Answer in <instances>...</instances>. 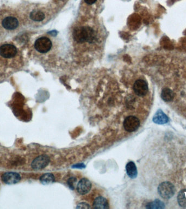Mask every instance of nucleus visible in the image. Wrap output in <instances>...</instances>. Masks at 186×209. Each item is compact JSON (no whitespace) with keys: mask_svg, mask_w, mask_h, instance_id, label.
<instances>
[{"mask_svg":"<svg viewBox=\"0 0 186 209\" xmlns=\"http://www.w3.org/2000/svg\"><path fill=\"white\" fill-rule=\"evenodd\" d=\"M96 32L89 26L81 25L74 28L72 31V38L77 43H93L96 40Z\"/></svg>","mask_w":186,"mask_h":209,"instance_id":"f257e3e1","label":"nucleus"},{"mask_svg":"<svg viewBox=\"0 0 186 209\" xmlns=\"http://www.w3.org/2000/svg\"><path fill=\"white\" fill-rule=\"evenodd\" d=\"M52 47V43L50 38L42 37L36 40L34 43V48L38 52L41 54H46L49 52Z\"/></svg>","mask_w":186,"mask_h":209,"instance_id":"f03ea898","label":"nucleus"},{"mask_svg":"<svg viewBox=\"0 0 186 209\" xmlns=\"http://www.w3.org/2000/svg\"><path fill=\"white\" fill-rule=\"evenodd\" d=\"M158 192L162 198L168 199L175 195V188L172 183L166 181L159 185L158 187Z\"/></svg>","mask_w":186,"mask_h":209,"instance_id":"7ed1b4c3","label":"nucleus"},{"mask_svg":"<svg viewBox=\"0 0 186 209\" xmlns=\"http://www.w3.org/2000/svg\"><path fill=\"white\" fill-rule=\"evenodd\" d=\"M125 130L128 133L134 132L140 126V121L138 118L133 116L127 117L123 123Z\"/></svg>","mask_w":186,"mask_h":209,"instance_id":"20e7f679","label":"nucleus"},{"mask_svg":"<svg viewBox=\"0 0 186 209\" xmlns=\"http://www.w3.org/2000/svg\"><path fill=\"white\" fill-rule=\"evenodd\" d=\"M133 89L137 95L139 97H144L149 91L148 84L144 80L138 79L135 81Z\"/></svg>","mask_w":186,"mask_h":209,"instance_id":"39448f33","label":"nucleus"},{"mask_svg":"<svg viewBox=\"0 0 186 209\" xmlns=\"http://www.w3.org/2000/svg\"><path fill=\"white\" fill-rule=\"evenodd\" d=\"M50 162V159L45 155H41L35 157L32 161L31 166L34 170H41L48 166Z\"/></svg>","mask_w":186,"mask_h":209,"instance_id":"423d86ee","label":"nucleus"},{"mask_svg":"<svg viewBox=\"0 0 186 209\" xmlns=\"http://www.w3.org/2000/svg\"><path fill=\"white\" fill-rule=\"evenodd\" d=\"M17 54V48L13 45L10 44H6L0 46V55L3 58H12Z\"/></svg>","mask_w":186,"mask_h":209,"instance_id":"0eeeda50","label":"nucleus"},{"mask_svg":"<svg viewBox=\"0 0 186 209\" xmlns=\"http://www.w3.org/2000/svg\"><path fill=\"white\" fill-rule=\"evenodd\" d=\"M2 180L6 184H14L20 181L21 176L18 173L15 172H7L3 174Z\"/></svg>","mask_w":186,"mask_h":209,"instance_id":"6e6552de","label":"nucleus"},{"mask_svg":"<svg viewBox=\"0 0 186 209\" xmlns=\"http://www.w3.org/2000/svg\"><path fill=\"white\" fill-rule=\"evenodd\" d=\"M91 188V183L86 178H83L77 186V191L80 195H86Z\"/></svg>","mask_w":186,"mask_h":209,"instance_id":"1a4fd4ad","label":"nucleus"},{"mask_svg":"<svg viewBox=\"0 0 186 209\" xmlns=\"http://www.w3.org/2000/svg\"><path fill=\"white\" fill-rule=\"evenodd\" d=\"M2 26L8 30H13L19 26V21L18 19L13 17H8L5 18L2 21Z\"/></svg>","mask_w":186,"mask_h":209,"instance_id":"9d476101","label":"nucleus"},{"mask_svg":"<svg viewBox=\"0 0 186 209\" xmlns=\"http://www.w3.org/2000/svg\"><path fill=\"white\" fill-rule=\"evenodd\" d=\"M153 122L157 124H164L169 122V118L161 110L157 111L153 117Z\"/></svg>","mask_w":186,"mask_h":209,"instance_id":"9b49d317","label":"nucleus"},{"mask_svg":"<svg viewBox=\"0 0 186 209\" xmlns=\"http://www.w3.org/2000/svg\"><path fill=\"white\" fill-rule=\"evenodd\" d=\"M93 207L95 209H106L109 208V206L106 199L102 197H99L94 201Z\"/></svg>","mask_w":186,"mask_h":209,"instance_id":"f8f14e48","label":"nucleus"},{"mask_svg":"<svg viewBox=\"0 0 186 209\" xmlns=\"http://www.w3.org/2000/svg\"><path fill=\"white\" fill-rule=\"evenodd\" d=\"M126 173L131 179H134L137 176V169L134 162L130 161L126 165Z\"/></svg>","mask_w":186,"mask_h":209,"instance_id":"ddd939ff","label":"nucleus"},{"mask_svg":"<svg viewBox=\"0 0 186 209\" xmlns=\"http://www.w3.org/2000/svg\"><path fill=\"white\" fill-rule=\"evenodd\" d=\"M161 97L164 102H172L174 98V92L170 88H165L162 91Z\"/></svg>","mask_w":186,"mask_h":209,"instance_id":"4468645a","label":"nucleus"},{"mask_svg":"<svg viewBox=\"0 0 186 209\" xmlns=\"http://www.w3.org/2000/svg\"><path fill=\"white\" fill-rule=\"evenodd\" d=\"M29 17L33 21L39 22L44 20L45 18V15L42 11L35 9L31 13Z\"/></svg>","mask_w":186,"mask_h":209,"instance_id":"2eb2a0df","label":"nucleus"},{"mask_svg":"<svg viewBox=\"0 0 186 209\" xmlns=\"http://www.w3.org/2000/svg\"><path fill=\"white\" fill-rule=\"evenodd\" d=\"M146 207L147 209H163L165 207V205L162 201H159V199H156L153 201L148 203Z\"/></svg>","mask_w":186,"mask_h":209,"instance_id":"dca6fc26","label":"nucleus"},{"mask_svg":"<svg viewBox=\"0 0 186 209\" xmlns=\"http://www.w3.org/2000/svg\"><path fill=\"white\" fill-rule=\"evenodd\" d=\"M40 181L43 184H49L54 182V176L51 173H46L40 177Z\"/></svg>","mask_w":186,"mask_h":209,"instance_id":"f3484780","label":"nucleus"},{"mask_svg":"<svg viewBox=\"0 0 186 209\" xmlns=\"http://www.w3.org/2000/svg\"><path fill=\"white\" fill-rule=\"evenodd\" d=\"M178 201L181 206L186 207V189L182 190L178 193Z\"/></svg>","mask_w":186,"mask_h":209,"instance_id":"a211bd4d","label":"nucleus"},{"mask_svg":"<svg viewBox=\"0 0 186 209\" xmlns=\"http://www.w3.org/2000/svg\"><path fill=\"white\" fill-rule=\"evenodd\" d=\"M76 182V178L71 177V178H69V180H68V185L70 188H71V190H74L75 187V185Z\"/></svg>","mask_w":186,"mask_h":209,"instance_id":"6ab92c4d","label":"nucleus"},{"mask_svg":"<svg viewBox=\"0 0 186 209\" xmlns=\"http://www.w3.org/2000/svg\"><path fill=\"white\" fill-rule=\"evenodd\" d=\"M76 208L77 209H89V208H91V207L87 203L83 202V203H80L77 206Z\"/></svg>","mask_w":186,"mask_h":209,"instance_id":"aec40b11","label":"nucleus"},{"mask_svg":"<svg viewBox=\"0 0 186 209\" xmlns=\"http://www.w3.org/2000/svg\"><path fill=\"white\" fill-rule=\"evenodd\" d=\"M84 1L87 4L92 5V4H94L97 0H84Z\"/></svg>","mask_w":186,"mask_h":209,"instance_id":"412c9836","label":"nucleus"}]
</instances>
